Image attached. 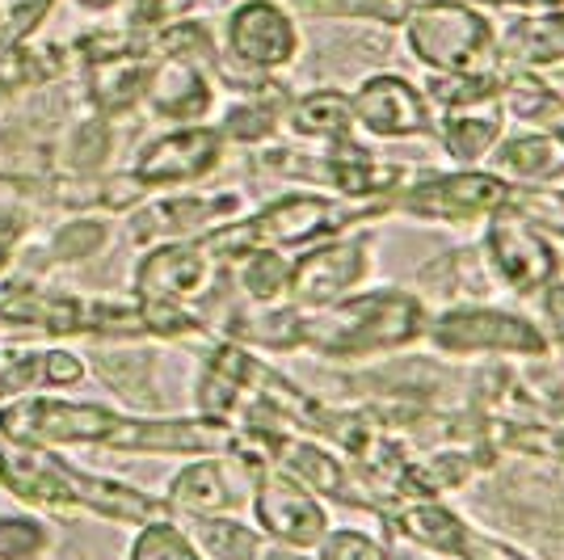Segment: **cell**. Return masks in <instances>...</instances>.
Segmentation results:
<instances>
[{"mask_svg":"<svg viewBox=\"0 0 564 560\" xmlns=\"http://www.w3.org/2000/svg\"><path fill=\"white\" fill-rule=\"evenodd\" d=\"M0 439L34 446H106L127 455H224L236 451V421L224 418H140L101 400L30 392L0 405Z\"/></svg>","mask_w":564,"mask_h":560,"instance_id":"obj_1","label":"cell"},{"mask_svg":"<svg viewBox=\"0 0 564 560\" xmlns=\"http://www.w3.org/2000/svg\"><path fill=\"white\" fill-rule=\"evenodd\" d=\"M0 489L34 510H85L106 523H122V527L169 518L165 497H152L127 481L72 464L55 446L0 439Z\"/></svg>","mask_w":564,"mask_h":560,"instance_id":"obj_2","label":"cell"},{"mask_svg":"<svg viewBox=\"0 0 564 560\" xmlns=\"http://www.w3.org/2000/svg\"><path fill=\"white\" fill-rule=\"evenodd\" d=\"M397 211V194L392 198H341V194H282L274 203H265L253 215H240L232 224L207 233L215 257L236 261L249 249H291V245H307L316 236H337L350 224L376 219Z\"/></svg>","mask_w":564,"mask_h":560,"instance_id":"obj_3","label":"cell"},{"mask_svg":"<svg viewBox=\"0 0 564 560\" xmlns=\"http://www.w3.org/2000/svg\"><path fill=\"white\" fill-rule=\"evenodd\" d=\"M425 304L409 291H371L358 300H337L329 308L304 312L300 321V351L325 358H371L400 351L425 337Z\"/></svg>","mask_w":564,"mask_h":560,"instance_id":"obj_4","label":"cell"},{"mask_svg":"<svg viewBox=\"0 0 564 560\" xmlns=\"http://www.w3.org/2000/svg\"><path fill=\"white\" fill-rule=\"evenodd\" d=\"M219 51L224 60L215 72V85L232 89L236 97L253 94L274 72L291 68L304 51L295 9L282 0H240L224 18Z\"/></svg>","mask_w":564,"mask_h":560,"instance_id":"obj_5","label":"cell"},{"mask_svg":"<svg viewBox=\"0 0 564 560\" xmlns=\"http://www.w3.org/2000/svg\"><path fill=\"white\" fill-rule=\"evenodd\" d=\"M404 47L425 72H497V25L464 0H413Z\"/></svg>","mask_w":564,"mask_h":560,"instance_id":"obj_6","label":"cell"},{"mask_svg":"<svg viewBox=\"0 0 564 560\" xmlns=\"http://www.w3.org/2000/svg\"><path fill=\"white\" fill-rule=\"evenodd\" d=\"M224 257L212 254L207 236H189V240H165V245H148L143 257L131 270V295L140 304H182L194 308L212 300L219 291L224 274ZM198 312V308H194ZM203 316V312H198ZM207 321V316H203Z\"/></svg>","mask_w":564,"mask_h":560,"instance_id":"obj_7","label":"cell"},{"mask_svg":"<svg viewBox=\"0 0 564 560\" xmlns=\"http://www.w3.org/2000/svg\"><path fill=\"white\" fill-rule=\"evenodd\" d=\"M261 464L265 460L253 455V451H245V446L224 451V455H194V464H186L169 481V514H182V518H228L232 510L249 506Z\"/></svg>","mask_w":564,"mask_h":560,"instance_id":"obj_8","label":"cell"},{"mask_svg":"<svg viewBox=\"0 0 564 560\" xmlns=\"http://www.w3.org/2000/svg\"><path fill=\"white\" fill-rule=\"evenodd\" d=\"M228 152V140L219 136L212 122H194V127H165L161 136L143 143L131 161V177L140 182L148 194L156 190H177L189 182H203L207 173L219 169Z\"/></svg>","mask_w":564,"mask_h":560,"instance_id":"obj_9","label":"cell"},{"mask_svg":"<svg viewBox=\"0 0 564 560\" xmlns=\"http://www.w3.org/2000/svg\"><path fill=\"white\" fill-rule=\"evenodd\" d=\"M425 337L443 354H547V337L527 316L501 308H451L425 325Z\"/></svg>","mask_w":564,"mask_h":560,"instance_id":"obj_10","label":"cell"},{"mask_svg":"<svg viewBox=\"0 0 564 560\" xmlns=\"http://www.w3.org/2000/svg\"><path fill=\"white\" fill-rule=\"evenodd\" d=\"M485 254H489V266L501 274V282L518 295H535L561 274V254L552 249L547 233L540 224H531L527 215H518L510 203L489 215Z\"/></svg>","mask_w":564,"mask_h":560,"instance_id":"obj_11","label":"cell"},{"mask_svg":"<svg viewBox=\"0 0 564 560\" xmlns=\"http://www.w3.org/2000/svg\"><path fill=\"white\" fill-rule=\"evenodd\" d=\"M510 182L485 173V169H459V173H438L417 186L400 190L397 211L417 215V219H438V224H471L489 219L497 207L510 203Z\"/></svg>","mask_w":564,"mask_h":560,"instance_id":"obj_12","label":"cell"},{"mask_svg":"<svg viewBox=\"0 0 564 560\" xmlns=\"http://www.w3.org/2000/svg\"><path fill=\"white\" fill-rule=\"evenodd\" d=\"M249 506H253V518H258L261 531L286 543V548H295V552L316 548L329 531V514L321 506V497L307 493L295 476H286L274 464H261Z\"/></svg>","mask_w":564,"mask_h":560,"instance_id":"obj_13","label":"cell"},{"mask_svg":"<svg viewBox=\"0 0 564 560\" xmlns=\"http://www.w3.org/2000/svg\"><path fill=\"white\" fill-rule=\"evenodd\" d=\"M240 219V194H165L143 198L135 211H127V236L135 245H165V240H189L207 236L224 224Z\"/></svg>","mask_w":564,"mask_h":560,"instance_id":"obj_14","label":"cell"},{"mask_svg":"<svg viewBox=\"0 0 564 560\" xmlns=\"http://www.w3.org/2000/svg\"><path fill=\"white\" fill-rule=\"evenodd\" d=\"M354 127H362L376 140H409L434 136V106L425 94L397 72H376L350 94Z\"/></svg>","mask_w":564,"mask_h":560,"instance_id":"obj_15","label":"cell"},{"mask_svg":"<svg viewBox=\"0 0 564 560\" xmlns=\"http://www.w3.org/2000/svg\"><path fill=\"white\" fill-rule=\"evenodd\" d=\"M367 274V240H329L321 249H307L300 261H291V291L286 304L300 312H316L337 300H346Z\"/></svg>","mask_w":564,"mask_h":560,"instance_id":"obj_16","label":"cell"},{"mask_svg":"<svg viewBox=\"0 0 564 560\" xmlns=\"http://www.w3.org/2000/svg\"><path fill=\"white\" fill-rule=\"evenodd\" d=\"M215 101H219V85L207 68L189 60H156L140 110L165 127H194L215 115Z\"/></svg>","mask_w":564,"mask_h":560,"instance_id":"obj_17","label":"cell"},{"mask_svg":"<svg viewBox=\"0 0 564 560\" xmlns=\"http://www.w3.org/2000/svg\"><path fill=\"white\" fill-rule=\"evenodd\" d=\"M85 358L68 346H0V405L30 392H68L85 384Z\"/></svg>","mask_w":564,"mask_h":560,"instance_id":"obj_18","label":"cell"},{"mask_svg":"<svg viewBox=\"0 0 564 560\" xmlns=\"http://www.w3.org/2000/svg\"><path fill=\"white\" fill-rule=\"evenodd\" d=\"M258 363H261L258 354L249 351V346H240V342H232V337L215 342L212 351H207V358H203L198 384H194V405H198V413L236 421V409L253 392Z\"/></svg>","mask_w":564,"mask_h":560,"instance_id":"obj_19","label":"cell"},{"mask_svg":"<svg viewBox=\"0 0 564 560\" xmlns=\"http://www.w3.org/2000/svg\"><path fill=\"white\" fill-rule=\"evenodd\" d=\"M156 60L143 55V51H122L110 60H97L85 64V101H89V115H101L118 122V118L135 115L148 94V80H152Z\"/></svg>","mask_w":564,"mask_h":560,"instance_id":"obj_20","label":"cell"},{"mask_svg":"<svg viewBox=\"0 0 564 560\" xmlns=\"http://www.w3.org/2000/svg\"><path fill=\"white\" fill-rule=\"evenodd\" d=\"M564 64V13H527L510 25H497V72L547 68Z\"/></svg>","mask_w":564,"mask_h":560,"instance_id":"obj_21","label":"cell"},{"mask_svg":"<svg viewBox=\"0 0 564 560\" xmlns=\"http://www.w3.org/2000/svg\"><path fill=\"white\" fill-rule=\"evenodd\" d=\"M506 131V106L501 101H476L455 110H434V136L451 161L476 164L497 148Z\"/></svg>","mask_w":564,"mask_h":560,"instance_id":"obj_22","label":"cell"},{"mask_svg":"<svg viewBox=\"0 0 564 560\" xmlns=\"http://www.w3.org/2000/svg\"><path fill=\"white\" fill-rule=\"evenodd\" d=\"M72 72V51L59 39H25L0 51V101L43 89Z\"/></svg>","mask_w":564,"mask_h":560,"instance_id":"obj_23","label":"cell"},{"mask_svg":"<svg viewBox=\"0 0 564 560\" xmlns=\"http://www.w3.org/2000/svg\"><path fill=\"white\" fill-rule=\"evenodd\" d=\"M186 523L189 539L215 560H307L304 552H295L236 518H186Z\"/></svg>","mask_w":564,"mask_h":560,"instance_id":"obj_24","label":"cell"},{"mask_svg":"<svg viewBox=\"0 0 564 560\" xmlns=\"http://www.w3.org/2000/svg\"><path fill=\"white\" fill-rule=\"evenodd\" d=\"M494 173L510 186H552L564 177V148L547 131L506 136L494 148Z\"/></svg>","mask_w":564,"mask_h":560,"instance_id":"obj_25","label":"cell"},{"mask_svg":"<svg viewBox=\"0 0 564 560\" xmlns=\"http://www.w3.org/2000/svg\"><path fill=\"white\" fill-rule=\"evenodd\" d=\"M286 101H291V94L270 76L261 89L240 94L232 106L224 110V118H219V136H224L228 143H245V148L270 143L274 136H279L282 115H286Z\"/></svg>","mask_w":564,"mask_h":560,"instance_id":"obj_26","label":"cell"},{"mask_svg":"<svg viewBox=\"0 0 564 560\" xmlns=\"http://www.w3.org/2000/svg\"><path fill=\"white\" fill-rule=\"evenodd\" d=\"M282 127L300 140L316 143H337L354 136V115H350V94L341 89H307V94L286 101Z\"/></svg>","mask_w":564,"mask_h":560,"instance_id":"obj_27","label":"cell"},{"mask_svg":"<svg viewBox=\"0 0 564 560\" xmlns=\"http://www.w3.org/2000/svg\"><path fill=\"white\" fill-rule=\"evenodd\" d=\"M94 375L97 379H106L110 388H115L118 397L135 400V405H148V409H156L161 405V388H156V363L140 351H97L94 358Z\"/></svg>","mask_w":564,"mask_h":560,"instance_id":"obj_28","label":"cell"},{"mask_svg":"<svg viewBox=\"0 0 564 560\" xmlns=\"http://www.w3.org/2000/svg\"><path fill=\"white\" fill-rule=\"evenodd\" d=\"M232 270L249 304H282L291 291V261L282 249H249L236 257Z\"/></svg>","mask_w":564,"mask_h":560,"instance_id":"obj_29","label":"cell"},{"mask_svg":"<svg viewBox=\"0 0 564 560\" xmlns=\"http://www.w3.org/2000/svg\"><path fill=\"white\" fill-rule=\"evenodd\" d=\"M115 122L101 115H85L76 127H72L68 143H64V173L72 177H97V173H106V164L115 157Z\"/></svg>","mask_w":564,"mask_h":560,"instance_id":"obj_30","label":"cell"},{"mask_svg":"<svg viewBox=\"0 0 564 560\" xmlns=\"http://www.w3.org/2000/svg\"><path fill=\"white\" fill-rule=\"evenodd\" d=\"M417 89L434 110H455L476 101H501V76L497 72H425Z\"/></svg>","mask_w":564,"mask_h":560,"instance_id":"obj_31","label":"cell"},{"mask_svg":"<svg viewBox=\"0 0 564 560\" xmlns=\"http://www.w3.org/2000/svg\"><path fill=\"white\" fill-rule=\"evenodd\" d=\"M127 560H203V548L189 539V531L182 523L169 518H152L135 527V539H131V552Z\"/></svg>","mask_w":564,"mask_h":560,"instance_id":"obj_32","label":"cell"},{"mask_svg":"<svg viewBox=\"0 0 564 560\" xmlns=\"http://www.w3.org/2000/svg\"><path fill=\"white\" fill-rule=\"evenodd\" d=\"M110 245V224L101 215H72L47 236V261H89Z\"/></svg>","mask_w":564,"mask_h":560,"instance_id":"obj_33","label":"cell"},{"mask_svg":"<svg viewBox=\"0 0 564 560\" xmlns=\"http://www.w3.org/2000/svg\"><path fill=\"white\" fill-rule=\"evenodd\" d=\"M291 9L307 18H367L379 25H400L413 0H295Z\"/></svg>","mask_w":564,"mask_h":560,"instance_id":"obj_34","label":"cell"},{"mask_svg":"<svg viewBox=\"0 0 564 560\" xmlns=\"http://www.w3.org/2000/svg\"><path fill=\"white\" fill-rule=\"evenodd\" d=\"M51 552V527L34 514H0V560H43Z\"/></svg>","mask_w":564,"mask_h":560,"instance_id":"obj_35","label":"cell"},{"mask_svg":"<svg viewBox=\"0 0 564 560\" xmlns=\"http://www.w3.org/2000/svg\"><path fill=\"white\" fill-rule=\"evenodd\" d=\"M510 207L527 215L531 224H540L543 233L564 236V190L552 186H514L510 190Z\"/></svg>","mask_w":564,"mask_h":560,"instance_id":"obj_36","label":"cell"},{"mask_svg":"<svg viewBox=\"0 0 564 560\" xmlns=\"http://www.w3.org/2000/svg\"><path fill=\"white\" fill-rule=\"evenodd\" d=\"M55 0H0V51L34 39L51 18Z\"/></svg>","mask_w":564,"mask_h":560,"instance_id":"obj_37","label":"cell"},{"mask_svg":"<svg viewBox=\"0 0 564 560\" xmlns=\"http://www.w3.org/2000/svg\"><path fill=\"white\" fill-rule=\"evenodd\" d=\"M203 0H127V18L122 25L131 30H156V25H169L177 18H189Z\"/></svg>","mask_w":564,"mask_h":560,"instance_id":"obj_38","label":"cell"},{"mask_svg":"<svg viewBox=\"0 0 564 560\" xmlns=\"http://www.w3.org/2000/svg\"><path fill=\"white\" fill-rule=\"evenodd\" d=\"M316 548H321V560H388L376 539L362 531H333V536L325 531Z\"/></svg>","mask_w":564,"mask_h":560,"instance_id":"obj_39","label":"cell"},{"mask_svg":"<svg viewBox=\"0 0 564 560\" xmlns=\"http://www.w3.org/2000/svg\"><path fill=\"white\" fill-rule=\"evenodd\" d=\"M540 295H543V304H540L543 321H547V333H543V337L556 342V346L564 351V279H552Z\"/></svg>","mask_w":564,"mask_h":560,"instance_id":"obj_40","label":"cell"},{"mask_svg":"<svg viewBox=\"0 0 564 560\" xmlns=\"http://www.w3.org/2000/svg\"><path fill=\"white\" fill-rule=\"evenodd\" d=\"M22 233H25L22 219L13 211H0V274L13 266V257L22 249Z\"/></svg>","mask_w":564,"mask_h":560,"instance_id":"obj_41","label":"cell"},{"mask_svg":"<svg viewBox=\"0 0 564 560\" xmlns=\"http://www.w3.org/2000/svg\"><path fill=\"white\" fill-rule=\"evenodd\" d=\"M464 4H476V9H527V13H547L564 0H464Z\"/></svg>","mask_w":564,"mask_h":560,"instance_id":"obj_42","label":"cell"},{"mask_svg":"<svg viewBox=\"0 0 564 560\" xmlns=\"http://www.w3.org/2000/svg\"><path fill=\"white\" fill-rule=\"evenodd\" d=\"M72 9H80L89 18H110L118 9H127V0H72Z\"/></svg>","mask_w":564,"mask_h":560,"instance_id":"obj_43","label":"cell"}]
</instances>
